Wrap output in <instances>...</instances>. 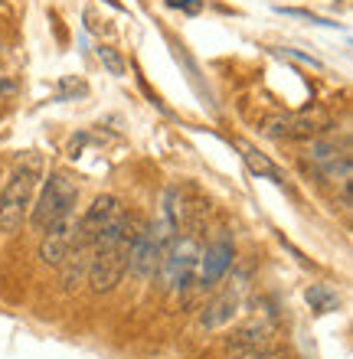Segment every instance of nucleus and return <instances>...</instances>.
Returning <instances> with one entry per match:
<instances>
[{
  "instance_id": "obj_1",
  "label": "nucleus",
  "mask_w": 353,
  "mask_h": 359,
  "mask_svg": "<svg viewBox=\"0 0 353 359\" xmlns=\"http://www.w3.org/2000/svg\"><path fill=\"white\" fill-rule=\"evenodd\" d=\"M39 173H43V161L36 154L29 157L27 163H20L13 177L4 183L0 189V232L4 236H13L23 229L29 209H33V199H36V183Z\"/></svg>"
},
{
  "instance_id": "obj_2",
  "label": "nucleus",
  "mask_w": 353,
  "mask_h": 359,
  "mask_svg": "<svg viewBox=\"0 0 353 359\" xmlns=\"http://www.w3.org/2000/svg\"><path fill=\"white\" fill-rule=\"evenodd\" d=\"M200 238L197 236H173V242L167 248H164L161 255V265H157V271H161L164 278V287L173 294H187L197 284V268H200Z\"/></svg>"
},
{
  "instance_id": "obj_3",
  "label": "nucleus",
  "mask_w": 353,
  "mask_h": 359,
  "mask_svg": "<svg viewBox=\"0 0 353 359\" xmlns=\"http://www.w3.org/2000/svg\"><path fill=\"white\" fill-rule=\"evenodd\" d=\"M76 199H79V187L66 173H49V180L39 189V199H33V209H29V216H27L29 226L36 229V232H43V229H49L62 216H72Z\"/></svg>"
},
{
  "instance_id": "obj_4",
  "label": "nucleus",
  "mask_w": 353,
  "mask_h": 359,
  "mask_svg": "<svg viewBox=\"0 0 353 359\" xmlns=\"http://www.w3.org/2000/svg\"><path fill=\"white\" fill-rule=\"evenodd\" d=\"M161 255H164V248L157 245V238H154L147 222L128 226V271H131L138 281H151L154 274H157Z\"/></svg>"
},
{
  "instance_id": "obj_5",
  "label": "nucleus",
  "mask_w": 353,
  "mask_h": 359,
  "mask_svg": "<svg viewBox=\"0 0 353 359\" xmlns=\"http://www.w3.org/2000/svg\"><path fill=\"white\" fill-rule=\"evenodd\" d=\"M124 271H128V238L118 242V245H112V248L92 252L86 281L95 294H108V291H115V284L124 278Z\"/></svg>"
},
{
  "instance_id": "obj_6",
  "label": "nucleus",
  "mask_w": 353,
  "mask_h": 359,
  "mask_svg": "<svg viewBox=\"0 0 353 359\" xmlns=\"http://www.w3.org/2000/svg\"><path fill=\"white\" fill-rule=\"evenodd\" d=\"M232 258H236V245H232L229 238L222 236L216 238V242H210V245L200 252V268H197V287L200 291H210L213 284L220 281L222 274L229 271Z\"/></svg>"
},
{
  "instance_id": "obj_7",
  "label": "nucleus",
  "mask_w": 353,
  "mask_h": 359,
  "mask_svg": "<svg viewBox=\"0 0 353 359\" xmlns=\"http://www.w3.org/2000/svg\"><path fill=\"white\" fill-rule=\"evenodd\" d=\"M76 216H62L59 222H53L49 229H43V238H39V262L49 268H59V262L66 258L72 238H76Z\"/></svg>"
},
{
  "instance_id": "obj_8",
  "label": "nucleus",
  "mask_w": 353,
  "mask_h": 359,
  "mask_svg": "<svg viewBox=\"0 0 353 359\" xmlns=\"http://www.w3.org/2000/svg\"><path fill=\"white\" fill-rule=\"evenodd\" d=\"M88 262H92V245L76 232L66 258L59 262V284H62V291L72 294L82 287V281H86V274H88Z\"/></svg>"
},
{
  "instance_id": "obj_9",
  "label": "nucleus",
  "mask_w": 353,
  "mask_h": 359,
  "mask_svg": "<svg viewBox=\"0 0 353 359\" xmlns=\"http://www.w3.org/2000/svg\"><path fill=\"white\" fill-rule=\"evenodd\" d=\"M268 137H278V141H314L321 128L317 121L305 118V114H272L262 121Z\"/></svg>"
},
{
  "instance_id": "obj_10",
  "label": "nucleus",
  "mask_w": 353,
  "mask_h": 359,
  "mask_svg": "<svg viewBox=\"0 0 353 359\" xmlns=\"http://www.w3.org/2000/svg\"><path fill=\"white\" fill-rule=\"evenodd\" d=\"M272 337H275V323H268V320L248 323V327L236 330V333L229 337V340H226V353H229L232 359H239V356H252V353L268 350Z\"/></svg>"
},
{
  "instance_id": "obj_11",
  "label": "nucleus",
  "mask_w": 353,
  "mask_h": 359,
  "mask_svg": "<svg viewBox=\"0 0 353 359\" xmlns=\"http://www.w3.org/2000/svg\"><path fill=\"white\" fill-rule=\"evenodd\" d=\"M239 307V287L236 291H222L216 301H210L206 307H203V317H200V327L203 330H216V327H222V323L232 320V313H236Z\"/></svg>"
},
{
  "instance_id": "obj_12",
  "label": "nucleus",
  "mask_w": 353,
  "mask_h": 359,
  "mask_svg": "<svg viewBox=\"0 0 353 359\" xmlns=\"http://www.w3.org/2000/svg\"><path fill=\"white\" fill-rule=\"evenodd\" d=\"M242 157H246L248 170L255 173V177H265V180H272V183H285L281 170H278L275 163L268 161V157H265L262 151H258V147H252V144H242Z\"/></svg>"
},
{
  "instance_id": "obj_13",
  "label": "nucleus",
  "mask_w": 353,
  "mask_h": 359,
  "mask_svg": "<svg viewBox=\"0 0 353 359\" xmlns=\"http://www.w3.org/2000/svg\"><path fill=\"white\" fill-rule=\"evenodd\" d=\"M307 304H311V311H317V313H331L340 307V297H337L331 287H324V284H314V287L307 291Z\"/></svg>"
},
{
  "instance_id": "obj_14",
  "label": "nucleus",
  "mask_w": 353,
  "mask_h": 359,
  "mask_svg": "<svg viewBox=\"0 0 353 359\" xmlns=\"http://www.w3.org/2000/svg\"><path fill=\"white\" fill-rule=\"evenodd\" d=\"M98 62L108 69V76H115V79H124L128 76V62L121 59V53H118L115 46H98Z\"/></svg>"
},
{
  "instance_id": "obj_15",
  "label": "nucleus",
  "mask_w": 353,
  "mask_h": 359,
  "mask_svg": "<svg viewBox=\"0 0 353 359\" xmlns=\"http://www.w3.org/2000/svg\"><path fill=\"white\" fill-rule=\"evenodd\" d=\"M167 7L187 10V13H200V10H203V0H167Z\"/></svg>"
},
{
  "instance_id": "obj_16",
  "label": "nucleus",
  "mask_w": 353,
  "mask_h": 359,
  "mask_svg": "<svg viewBox=\"0 0 353 359\" xmlns=\"http://www.w3.org/2000/svg\"><path fill=\"white\" fill-rule=\"evenodd\" d=\"M17 82H13V79L10 76H0V98H10V95H17Z\"/></svg>"
},
{
  "instance_id": "obj_17",
  "label": "nucleus",
  "mask_w": 353,
  "mask_h": 359,
  "mask_svg": "<svg viewBox=\"0 0 353 359\" xmlns=\"http://www.w3.org/2000/svg\"><path fill=\"white\" fill-rule=\"evenodd\" d=\"M239 359H285L281 353L275 350H262V353H252V356H239Z\"/></svg>"
}]
</instances>
